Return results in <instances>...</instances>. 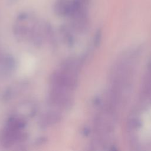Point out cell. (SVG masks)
Masks as SVG:
<instances>
[{
	"label": "cell",
	"mask_w": 151,
	"mask_h": 151,
	"mask_svg": "<svg viewBox=\"0 0 151 151\" xmlns=\"http://www.w3.org/2000/svg\"><path fill=\"white\" fill-rule=\"evenodd\" d=\"M71 0H56L54 4V11L60 17L68 16Z\"/></svg>",
	"instance_id": "1"
},
{
	"label": "cell",
	"mask_w": 151,
	"mask_h": 151,
	"mask_svg": "<svg viewBox=\"0 0 151 151\" xmlns=\"http://www.w3.org/2000/svg\"><path fill=\"white\" fill-rule=\"evenodd\" d=\"M78 1H79L80 2H82L83 4L86 5L87 6L89 5V4L90 2V0H78Z\"/></svg>",
	"instance_id": "2"
}]
</instances>
